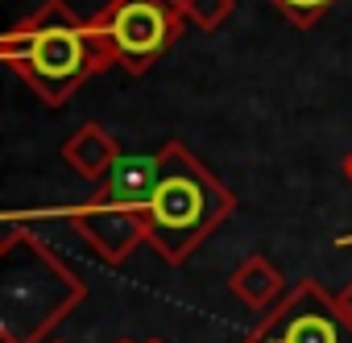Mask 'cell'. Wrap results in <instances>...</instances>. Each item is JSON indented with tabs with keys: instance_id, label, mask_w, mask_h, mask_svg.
<instances>
[{
	"instance_id": "obj_10",
	"label": "cell",
	"mask_w": 352,
	"mask_h": 343,
	"mask_svg": "<svg viewBox=\"0 0 352 343\" xmlns=\"http://www.w3.org/2000/svg\"><path fill=\"white\" fill-rule=\"evenodd\" d=\"M278 5V13L294 25V29H311L323 13H331L340 0H274Z\"/></svg>"
},
{
	"instance_id": "obj_14",
	"label": "cell",
	"mask_w": 352,
	"mask_h": 343,
	"mask_svg": "<svg viewBox=\"0 0 352 343\" xmlns=\"http://www.w3.org/2000/svg\"><path fill=\"white\" fill-rule=\"evenodd\" d=\"M54 343H58V339H54Z\"/></svg>"
},
{
	"instance_id": "obj_7",
	"label": "cell",
	"mask_w": 352,
	"mask_h": 343,
	"mask_svg": "<svg viewBox=\"0 0 352 343\" xmlns=\"http://www.w3.org/2000/svg\"><path fill=\"white\" fill-rule=\"evenodd\" d=\"M58 153H63V161L75 169L83 182H96V187H100V182L112 174V165L120 161L124 149L112 141V132H104L96 120H87V124H79V128L63 141Z\"/></svg>"
},
{
	"instance_id": "obj_8",
	"label": "cell",
	"mask_w": 352,
	"mask_h": 343,
	"mask_svg": "<svg viewBox=\"0 0 352 343\" xmlns=\"http://www.w3.org/2000/svg\"><path fill=\"white\" fill-rule=\"evenodd\" d=\"M228 294H232L241 306L265 314V310H274L290 289H286L282 269H278L265 252H253V257H245V261L228 273Z\"/></svg>"
},
{
	"instance_id": "obj_1",
	"label": "cell",
	"mask_w": 352,
	"mask_h": 343,
	"mask_svg": "<svg viewBox=\"0 0 352 343\" xmlns=\"http://www.w3.org/2000/svg\"><path fill=\"white\" fill-rule=\"evenodd\" d=\"M0 58L46 108H63L91 75L112 67L91 17H79L67 0H42L30 17H21L0 38Z\"/></svg>"
},
{
	"instance_id": "obj_13",
	"label": "cell",
	"mask_w": 352,
	"mask_h": 343,
	"mask_svg": "<svg viewBox=\"0 0 352 343\" xmlns=\"http://www.w3.org/2000/svg\"><path fill=\"white\" fill-rule=\"evenodd\" d=\"M120 343H133V339H120ZM137 343H162V339H137Z\"/></svg>"
},
{
	"instance_id": "obj_11",
	"label": "cell",
	"mask_w": 352,
	"mask_h": 343,
	"mask_svg": "<svg viewBox=\"0 0 352 343\" xmlns=\"http://www.w3.org/2000/svg\"><path fill=\"white\" fill-rule=\"evenodd\" d=\"M336 302H340V310H344V314H348V322H352V281L336 294Z\"/></svg>"
},
{
	"instance_id": "obj_3",
	"label": "cell",
	"mask_w": 352,
	"mask_h": 343,
	"mask_svg": "<svg viewBox=\"0 0 352 343\" xmlns=\"http://www.w3.org/2000/svg\"><path fill=\"white\" fill-rule=\"evenodd\" d=\"M153 161L157 178L145 203V224H149L145 244L166 265H187V257L236 211V195L183 141H162Z\"/></svg>"
},
{
	"instance_id": "obj_9",
	"label": "cell",
	"mask_w": 352,
	"mask_h": 343,
	"mask_svg": "<svg viewBox=\"0 0 352 343\" xmlns=\"http://www.w3.org/2000/svg\"><path fill=\"white\" fill-rule=\"evenodd\" d=\"M232 9H236V0H183L187 21H191L195 29H204V34L220 29V25L232 17Z\"/></svg>"
},
{
	"instance_id": "obj_2",
	"label": "cell",
	"mask_w": 352,
	"mask_h": 343,
	"mask_svg": "<svg viewBox=\"0 0 352 343\" xmlns=\"http://www.w3.org/2000/svg\"><path fill=\"white\" fill-rule=\"evenodd\" d=\"M87 281L30 228L9 220L0 240V343H54L83 306Z\"/></svg>"
},
{
	"instance_id": "obj_6",
	"label": "cell",
	"mask_w": 352,
	"mask_h": 343,
	"mask_svg": "<svg viewBox=\"0 0 352 343\" xmlns=\"http://www.w3.org/2000/svg\"><path fill=\"white\" fill-rule=\"evenodd\" d=\"M67 224L79 232V240L104 261V265H124L145 240H149V224H145V207L141 203H116L108 195H91L75 207L63 211Z\"/></svg>"
},
{
	"instance_id": "obj_12",
	"label": "cell",
	"mask_w": 352,
	"mask_h": 343,
	"mask_svg": "<svg viewBox=\"0 0 352 343\" xmlns=\"http://www.w3.org/2000/svg\"><path fill=\"white\" fill-rule=\"evenodd\" d=\"M340 169H344V178H348V182H352V149H348V153H344V161H340Z\"/></svg>"
},
{
	"instance_id": "obj_4",
	"label": "cell",
	"mask_w": 352,
	"mask_h": 343,
	"mask_svg": "<svg viewBox=\"0 0 352 343\" xmlns=\"http://www.w3.org/2000/svg\"><path fill=\"white\" fill-rule=\"evenodd\" d=\"M91 25L104 38L112 67L145 75L174 50L191 21L183 13V0H108L100 13H91Z\"/></svg>"
},
{
	"instance_id": "obj_5",
	"label": "cell",
	"mask_w": 352,
	"mask_h": 343,
	"mask_svg": "<svg viewBox=\"0 0 352 343\" xmlns=\"http://www.w3.org/2000/svg\"><path fill=\"white\" fill-rule=\"evenodd\" d=\"M245 343H352V322L315 277L290 285V294L261 314Z\"/></svg>"
}]
</instances>
